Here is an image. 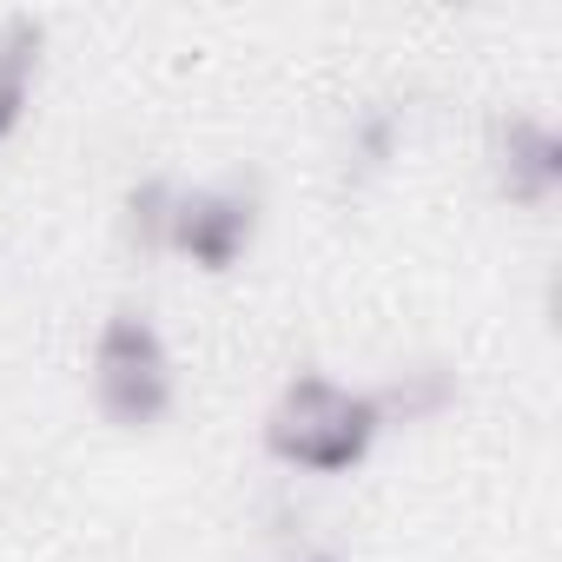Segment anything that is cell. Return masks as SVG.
<instances>
[{
    "instance_id": "cell-9",
    "label": "cell",
    "mask_w": 562,
    "mask_h": 562,
    "mask_svg": "<svg viewBox=\"0 0 562 562\" xmlns=\"http://www.w3.org/2000/svg\"><path fill=\"white\" fill-rule=\"evenodd\" d=\"M278 562H345V549H331V542H299V549H285Z\"/></svg>"
},
{
    "instance_id": "cell-2",
    "label": "cell",
    "mask_w": 562,
    "mask_h": 562,
    "mask_svg": "<svg viewBox=\"0 0 562 562\" xmlns=\"http://www.w3.org/2000/svg\"><path fill=\"white\" fill-rule=\"evenodd\" d=\"M87 397L106 430L153 437L179 411V358L146 305H113L87 345Z\"/></svg>"
},
{
    "instance_id": "cell-5",
    "label": "cell",
    "mask_w": 562,
    "mask_h": 562,
    "mask_svg": "<svg viewBox=\"0 0 562 562\" xmlns=\"http://www.w3.org/2000/svg\"><path fill=\"white\" fill-rule=\"evenodd\" d=\"M41 80H47V21L8 14L0 21V146H14L27 133Z\"/></svg>"
},
{
    "instance_id": "cell-3",
    "label": "cell",
    "mask_w": 562,
    "mask_h": 562,
    "mask_svg": "<svg viewBox=\"0 0 562 562\" xmlns=\"http://www.w3.org/2000/svg\"><path fill=\"white\" fill-rule=\"evenodd\" d=\"M258 232H265V186H258V172H225V179L172 186L159 258H179V265H192L205 278H232L251 258Z\"/></svg>"
},
{
    "instance_id": "cell-1",
    "label": "cell",
    "mask_w": 562,
    "mask_h": 562,
    "mask_svg": "<svg viewBox=\"0 0 562 562\" xmlns=\"http://www.w3.org/2000/svg\"><path fill=\"white\" fill-rule=\"evenodd\" d=\"M384 437H391V411L378 384H351L325 364H299L258 417L265 463H278L285 476H312V483H345L371 470Z\"/></svg>"
},
{
    "instance_id": "cell-8",
    "label": "cell",
    "mask_w": 562,
    "mask_h": 562,
    "mask_svg": "<svg viewBox=\"0 0 562 562\" xmlns=\"http://www.w3.org/2000/svg\"><path fill=\"white\" fill-rule=\"evenodd\" d=\"M172 186H179V179L146 172V179H133V186L120 192V232H126V245H133V251H146V258H159L166 212H172Z\"/></svg>"
},
{
    "instance_id": "cell-7",
    "label": "cell",
    "mask_w": 562,
    "mask_h": 562,
    "mask_svg": "<svg viewBox=\"0 0 562 562\" xmlns=\"http://www.w3.org/2000/svg\"><path fill=\"white\" fill-rule=\"evenodd\" d=\"M397 153H404V113H397L391 100L358 106V113H351V126H345V166H351V179L391 172V166H397Z\"/></svg>"
},
{
    "instance_id": "cell-6",
    "label": "cell",
    "mask_w": 562,
    "mask_h": 562,
    "mask_svg": "<svg viewBox=\"0 0 562 562\" xmlns=\"http://www.w3.org/2000/svg\"><path fill=\"white\" fill-rule=\"evenodd\" d=\"M457 371L450 364H437V358H417V364H397L384 384H378V397H384V411H391V430H404V424H437L450 404H457Z\"/></svg>"
},
{
    "instance_id": "cell-4",
    "label": "cell",
    "mask_w": 562,
    "mask_h": 562,
    "mask_svg": "<svg viewBox=\"0 0 562 562\" xmlns=\"http://www.w3.org/2000/svg\"><path fill=\"white\" fill-rule=\"evenodd\" d=\"M483 172L490 192L516 212H549L562 192V133L542 113H496L483 126Z\"/></svg>"
}]
</instances>
